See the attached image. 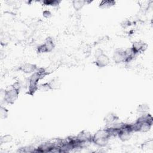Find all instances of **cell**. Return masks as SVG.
Instances as JSON below:
<instances>
[{"label":"cell","instance_id":"11","mask_svg":"<svg viewBox=\"0 0 153 153\" xmlns=\"http://www.w3.org/2000/svg\"><path fill=\"white\" fill-rule=\"evenodd\" d=\"M38 67L35 64L31 63H25L19 67V70L25 74H33L35 72Z\"/></svg>","mask_w":153,"mask_h":153},{"label":"cell","instance_id":"1","mask_svg":"<svg viewBox=\"0 0 153 153\" xmlns=\"http://www.w3.org/2000/svg\"><path fill=\"white\" fill-rule=\"evenodd\" d=\"M48 73L44 68H38L37 70L32 74L29 78H27V94L33 96L35 92L38 90V82L43 79Z\"/></svg>","mask_w":153,"mask_h":153},{"label":"cell","instance_id":"22","mask_svg":"<svg viewBox=\"0 0 153 153\" xmlns=\"http://www.w3.org/2000/svg\"><path fill=\"white\" fill-rule=\"evenodd\" d=\"M42 15H43V16L45 18H47V19H49L52 16L51 13L49 10H45V11H44L43 13H42Z\"/></svg>","mask_w":153,"mask_h":153},{"label":"cell","instance_id":"19","mask_svg":"<svg viewBox=\"0 0 153 153\" xmlns=\"http://www.w3.org/2000/svg\"><path fill=\"white\" fill-rule=\"evenodd\" d=\"M60 1H56V0H45L43 1V4L45 5L48 6H52V7H57L59 5Z\"/></svg>","mask_w":153,"mask_h":153},{"label":"cell","instance_id":"17","mask_svg":"<svg viewBox=\"0 0 153 153\" xmlns=\"http://www.w3.org/2000/svg\"><path fill=\"white\" fill-rule=\"evenodd\" d=\"M13 140V137L11 134H5L3 135L0 138V142L1 144L3 143H9L10 142H11V140Z\"/></svg>","mask_w":153,"mask_h":153},{"label":"cell","instance_id":"13","mask_svg":"<svg viewBox=\"0 0 153 153\" xmlns=\"http://www.w3.org/2000/svg\"><path fill=\"white\" fill-rule=\"evenodd\" d=\"M51 90H57L61 87V82L57 78H54L48 82Z\"/></svg>","mask_w":153,"mask_h":153},{"label":"cell","instance_id":"4","mask_svg":"<svg viewBox=\"0 0 153 153\" xmlns=\"http://www.w3.org/2000/svg\"><path fill=\"white\" fill-rule=\"evenodd\" d=\"M111 137L112 136L107 128L100 129L92 136V142L99 146L103 147L107 145Z\"/></svg>","mask_w":153,"mask_h":153},{"label":"cell","instance_id":"6","mask_svg":"<svg viewBox=\"0 0 153 153\" xmlns=\"http://www.w3.org/2000/svg\"><path fill=\"white\" fill-rule=\"evenodd\" d=\"M133 132L132 124L124 123L123 127L119 131L117 136L121 141L125 142L128 140L131 137Z\"/></svg>","mask_w":153,"mask_h":153},{"label":"cell","instance_id":"15","mask_svg":"<svg viewBox=\"0 0 153 153\" xmlns=\"http://www.w3.org/2000/svg\"><path fill=\"white\" fill-rule=\"evenodd\" d=\"M115 4V2L114 1H110V0H107V1H102L100 2L99 4V7L101 9H106L111 7L112 6L114 5Z\"/></svg>","mask_w":153,"mask_h":153},{"label":"cell","instance_id":"16","mask_svg":"<svg viewBox=\"0 0 153 153\" xmlns=\"http://www.w3.org/2000/svg\"><path fill=\"white\" fill-rule=\"evenodd\" d=\"M149 110V106L145 103L140 104L137 108V112L140 114L141 115L148 113Z\"/></svg>","mask_w":153,"mask_h":153},{"label":"cell","instance_id":"7","mask_svg":"<svg viewBox=\"0 0 153 153\" xmlns=\"http://www.w3.org/2000/svg\"><path fill=\"white\" fill-rule=\"evenodd\" d=\"M54 48V43L53 39L51 37H47L43 44L39 45L36 50L38 53H45L51 52Z\"/></svg>","mask_w":153,"mask_h":153},{"label":"cell","instance_id":"3","mask_svg":"<svg viewBox=\"0 0 153 153\" xmlns=\"http://www.w3.org/2000/svg\"><path fill=\"white\" fill-rule=\"evenodd\" d=\"M23 85L20 81H16L4 91L3 100L8 104H13L17 99Z\"/></svg>","mask_w":153,"mask_h":153},{"label":"cell","instance_id":"14","mask_svg":"<svg viewBox=\"0 0 153 153\" xmlns=\"http://www.w3.org/2000/svg\"><path fill=\"white\" fill-rule=\"evenodd\" d=\"M86 1L83 0H74L72 1V6L73 8L76 11H79L81 10L84 5L85 4Z\"/></svg>","mask_w":153,"mask_h":153},{"label":"cell","instance_id":"9","mask_svg":"<svg viewBox=\"0 0 153 153\" xmlns=\"http://www.w3.org/2000/svg\"><path fill=\"white\" fill-rule=\"evenodd\" d=\"M148 45L146 42L139 41H136L134 42L131 47V50H133V53L136 54L137 55L140 53H143L147 48Z\"/></svg>","mask_w":153,"mask_h":153},{"label":"cell","instance_id":"20","mask_svg":"<svg viewBox=\"0 0 153 153\" xmlns=\"http://www.w3.org/2000/svg\"><path fill=\"white\" fill-rule=\"evenodd\" d=\"M8 115V110L4 106H1L0 108V117L2 119H5Z\"/></svg>","mask_w":153,"mask_h":153},{"label":"cell","instance_id":"18","mask_svg":"<svg viewBox=\"0 0 153 153\" xmlns=\"http://www.w3.org/2000/svg\"><path fill=\"white\" fill-rule=\"evenodd\" d=\"M38 90H39L40 91H48L51 90L50 87L49 85L48 82H44L42 84H40L38 85Z\"/></svg>","mask_w":153,"mask_h":153},{"label":"cell","instance_id":"12","mask_svg":"<svg viewBox=\"0 0 153 153\" xmlns=\"http://www.w3.org/2000/svg\"><path fill=\"white\" fill-rule=\"evenodd\" d=\"M118 120H119V117H118V115L113 112H109L103 118L104 122L108 126L112 124L115 122H117Z\"/></svg>","mask_w":153,"mask_h":153},{"label":"cell","instance_id":"8","mask_svg":"<svg viewBox=\"0 0 153 153\" xmlns=\"http://www.w3.org/2000/svg\"><path fill=\"white\" fill-rule=\"evenodd\" d=\"M92 135L91 133L87 131H82L76 137L81 143L82 146H84L86 144L92 142Z\"/></svg>","mask_w":153,"mask_h":153},{"label":"cell","instance_id":"21","mask_svg":"<svg viewBox=\"0 0 153 153\" xmlns=\"http://www.w3.org/2000/svg\"><path fill=\"white\" fill-rule=\"evenodd\" d=\"M142 149H152V140L151 139L149 140L146 141L142 145Z\"/></svg>","mask_w":153,"mask_h":153},{"label":"cell","instance_id":"10","mask_svg":"<svg viewBox=\"0 0 153 153\" xmlns=\"http://www.w3.org/2000/svg\"><path fill=\"white\" fill-rule=\"evenodd\" d=\"M113 60L116 63H121L126 62V53L123 49H117L114 51L112 56Z\"/></svg>","mask_w":153,"mask_h":153},{"label":"cell","instance_id":"5","mask_svg":"<svg viewBox=\"0 0 153 153\" xmlns=\"http://www.w3.org/2000/svg\"><path fill=\"white\" fill-rule=\"evenodd\" d=\"M94 63L98 68H102L107 66L110 63L109 57L104 53L102 49H97L95 51Z\"/></svg>","mask_w":153,"mask_h":153},{"label":"cell","instance_id":"2","mask_svg":"<svg viewBox=\"0 0 153 153\" xmlns=\"http://www.w3.org/2000/svg\"><path fill=\"white\" fill-rule=\"evenodd\" d=\"M153 118L152 115L148 113L142 114L140 117L132 124L134 132L145 133L149 131L152 126Z\"/></svg>","mask_w":153,"mask_h":153}]
</instances>
